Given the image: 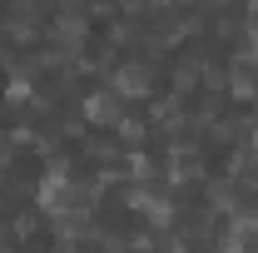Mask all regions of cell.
<instances>
[{
  "label": "cell",
  "mask_w": 258,
  "mask_h": 253,
  "mask_svg": "<svg viewBox=\"0 0 258 253\" xmlns=\"http://www.w3.org/2000/svg\"><path fill=\"white\" fill-rule=\"evenodd\" d=\"M0 30H5V40H10V45H30L35 35H40V20H35V10H25V5H20L15 15H5V25H0Z\"/></svg>",
  "instance_id": "cell-5"
},
{
  "label": "cell",
  "mask_w": 258,
  "mask_h": 253,
  "mask_svg": "<svg viewBox=\"0 0 258 253\" xmlns=\"http://www.w3.org/2000/svg\"><path fill=\"white\" fill-rule=\"evenodd\" d=\"M228 95L238 99V104H253L258 99V75L248 60H233V70H228Z\"/></svg>",
  "instance_id": "cell-4"
},
{
  "label": "cell",
  "mask_w": 258,
  "mask_h": 253,
  "mask_svg": "<svg viewBox=\"0 0 258 253\" xmlns=\"http://www.w3.org/2000/svg\"><path fill=\"white\" fill-rule=\"evenodd\" d=\"M114 134H119V139H124V144H139V139H144V134H149V129L139 124V119H129V114H124V119H119V124H114Z\"/></svg>",
  "instance_id": "cell-8"
},
{
  "label": "cell",
  "mask_w": 258,
  "mask_h": 253,
  "mask_svg": "<svg viewBox=\"0 0 258 253\" xmlns=\"http://www.w3.org/2000/svg\"><path fill=\"white\" fill-rule=\"evenodd\" d=\"M149 124H154V129H179V124H184V95L174 90V95L154 99V109H149Z\"/></svg>",
  "instance_id": "cell-6"
},
{
  "label": "cell",
  "mask_w": 258,
  "mask_h": 253,
  "mask_svg": "<svg viewBox=\"0 0 258 253\" xmlns=\"http://www.w3.org/2000/svg\"><path fill=\"white\" fill-rule=\"evenodd\" d=\"M243 149L253 154V164H258V129H248V139H243Z\"/></svg>",
  "instance_id": "cell-10"
},
{
  "label": "cell",
  "mask_w": 258,
  "mask_h": 253,
  "mask_svg": "<svg viewBox=\"0 0 258 253\" xmlns=\"http://www.w3.org/2000/svg\"><path fill=\"white\" fill-rule=\"evenodd\" d=\"M70 169H64V159H50V169H45V179L35 184V204L45 209V214H60L64 209V194H70Z\"/></svg>",
  "instance_id": "cell-2"
},
{
  "label": "cell",
  "mask_w": 258,
  "mask_h": 253,
  "mask_svg": "<svg viewBox=\"0 0 258 253\" xmlns=\"http://www.w3.org/2000/svg\"><path fill=\"white\" fill-rule=\"evenodd\" d=\"M30 233H35V219H30V214H25V219H15V238H20V243H25Z\"/></svg>",
  "instance_id": "cell-9"
},
{
  "label": "cell",
  "mask_w": 258,
  "mask_h": 253,
  "mask_svg": "<svg viewBox=\"0 0 258 253\" xmlns=\"http://www.w3.org/2000/svg\"><path fill=\"white\" fill-rule=\"evenodd\" d=\"M80 114H85L90 124H99V129H114L119 119H124V99H119L109 85H104V90H90V95H85Z\"/></svg>",
  "instance_id": "cell-3"
},
{
  "label": "cell",
  "mask_w": 258,
  "mask_h": 253,
  "mask_svg": "<svg viewBox=\"0 0 258 253\" xmlns=\"http://www.w3.org/2000/svg\"><path fill=\"white\" fill-rule=\"evenodd\" d=\"M149 85H154V75H149V65L144 60H124L109 70V90L119 99H144L149 95Z\"/></svg>",
  "instance_id": "cell-1"
},
{
  "label": "cell",
  "mask_w": 258,
  "mask_h": 253,
  "mask_svg": "<svg viewBox=\"0 0 258 253\" xmlns=\"http://www.w3.org/2000/svg\"><path fill=\"white\" fill-rule=\"evenodd\" d=\"M199 80H204V60H199V55H184V60L174 65V90H179V95L194 90Z\"/></svg>",
  "instance_id": "cell-7"
}]
</instances>
